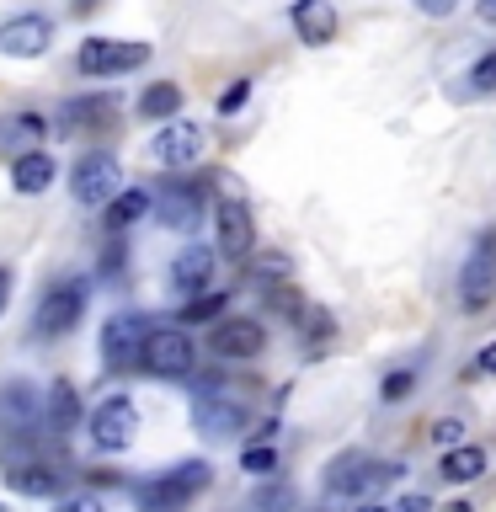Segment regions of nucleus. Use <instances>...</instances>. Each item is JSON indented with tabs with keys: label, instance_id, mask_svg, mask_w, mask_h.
<instances>
[{
	"label": "nucleus",
	"instance_id": "ea45409f",
	"mask_svg": "<svg viewBox=\"0 0 496 512\" xmlns=\"http://www.w3.org/2000/svg\"><path fill=\"white\" fill-rule=\"evenodd\" d=\"M480 22H496V0H480Z\"/></svg>",
	"mask_w": 496,
	"mask_h": 512
},
{
	"label": "nucleus",
	"instance_id": "2eb2a0df",
	"mask_svg": "<svg viewBox=\"0 0 496 512\" xmlns=\"http://www.w3.org/2000/svg\"><path fill=\"white\" fill-rule=\"evenodd\" d=\"M214 262H219V256L208 251V246H182V251L171 256V267H166V283L176 288V294L198 299V294H208V278H214Z\"/></svg>",
	"mask_w": 496,
	"mask_h": 512
},
{
	"label": "nucleus",
	"instance_id": "dca6fc26",
	"mask_svg": "<svg viewBox=\"0 0 496 512\" xmlns=\"http://www.w3.org/2000/svg\"><path fill=\"white\" fill-rule=\"evenodd\" d=\"M0 427H6V432H38V427H48L43 395L32 390V384H6V390H0Z\"/></svg>",
	"mask_w": 496,
	"mask_h": 512
},
{
	"label": "nucleus",
	"instance_id": "2f4dec72",
	"mask_svg": "<svg viewBox=\"0 0 496 512\" xmlns=\"http://www.w3.org/2000/svg\"><path fill=\"white\" fill-rule=\"evenodd\" d=\"M299 331L310 336V342H326V336L336 331V320H331L326 310H304V315H299Z\"/></svg>",
	"mask_w": 496,
	"mask_h": 512
},
{
	"label": "nucleus",
	"instance_id": "e433bc0d",
	"mask_svg": "<svg viewBox=\"0 0 496 512\" xmlns=\"http://www.w3.org/2000/svg\"><path fill=\"white\" fill-rule=\"evenodd\" d=\"M475 368H480V374H496V342H486V347H480Z\"/></svg>",
	"mask_w": 496,
	"mask_h": 512
},
{
	"label": "nucleus",
	"instance_id": "412c9836",
	"mask_svg": "<svg viewBox=\"0 0 496 512\" xmlns=\"http://www.w3.org/2000/svg\"><path fill=\"white\" fill-rule=\"evenodd\" d=\"M11 187L27 192V198H38V192L54 187V160H48L43 150H22L11 160Z\"/></svg>",
	"mask_w": 496,
	"mask_h": 512
},
{
	"label": "nucleus",
	"instance_id": "6ab92c4d",
	"mask_svg": "<svg viewBox=\"0 0 496 512\" xmlns=\"http://www.w3.org/2000/svg\"><path fill=\"white\" fill-rule=\"evenodd\" d=\"M288 22H294L299 43H310V48H326L336 38V6L331 0H294V6H288Z\"/></svg>",
	"mask_w": 496,
	"mask_h": 512
},
{
	"label": "nucleus",
	"instance_id": "423d86ee",
	"mask_svg": "<svg viewBox=\"0 0 496 512\" xmlns=\"http://www.w3.org/2000/svg\"><path fill=\"white\" fill-rule=\"evenodd\" d=\"M91 448L96 454H123L128 443L139 438V406L134 395H107L102 406L91 411Z\"/></svg>",
	"mask_w": 496,
	"mask_h": 512
},
{
	"label": "nucleus",
	"instance_id": "0eeeda50",
	"mask_svg": "<svg viewBox=\"0 0 496 512\" xmlns=\"http://www.w3.org/2000/svg\"><path fill=\"white\" fill-rule=\"evenodd\" d=\"M80 75H134L150 64V43H134V38H86L80 43Z\"/></svg>",
	"mask_w": 496,
	"mask_h": 512
},
{
	"label": "nucleus",
	"instance_id": "79ce46f5",
	"mask_svg": "<svg viewBox=\"0 0 496 512\" xmlns=\"http://www.w3.org/2000/svg\"><path fill=\"white\" fill-rule=\"evenodd\" d=\"M358 512H390V507H379V502H363Z\"/></svg>",
	"mask_w": 496,
	"mask_h": 512
},
{
	"label": "nucleus",
	"instance_id": "bb28decb",
	"mask_svg": "<svg viewBox=\"0 0 496 512\" xmlns=\"http://www.w3.org/2000/svg\"><path fill=\"white\" fill-rule=\"evenodd\" d=\"M496 91V48L475 59V70L464 75V96H491Z\"/></svg>",
	"mask_w": 496,
	"mask_h": 512
},
{
	"label": "nucleus",
	"instance_id": "f3484780",
	"mask_svg": "<svg viewBox=\"0 0 496 512\" xmlns=\"http://www.w3.org/2000/svg\"><path fill=\"white\" fill-rule=\"evenodd\" d=\"M203 144H208V139H203L198 123H182V118H176L171 128H160V134H155V160H160V166H171V171L198 166Z\"/></svg>",
	"mask_w": 496,
	"mask_h": 512
},
{
	"label": "nucleus",
	"instance_id": "7ed1b4c3",
	"mask_svg": "<svg viewBox=\"0 0 496 512\" xmlns=\"http://www.w3.org/2000/svg\"><path fill=\"white\" fill-rule=\"evenodd\" d=\"M192 427L203 432V438H214V443H230L240 427H246V400L224 390V379L214 374H203V379H192Z\"/></svg>",
	"mask_w": 496,
	"mask_h": 512
},
{
	"label": "nucleus",
	"instance_id": "39448f33",
	"mask_svg": "<svg viewBox=\"0 0 496 512\" xmlns=\"http://www.w3.org/2000/svg\"><path fill=\"white\" fill-rule=\"evenodd\" d=\"M491 299H496V230L475 235V246L459 267V310L480 315V310H491Z\"/></svg>",
	"mask_w": 496,
	"mask_h": 512
},
{
	"label": "nucleus",
	"instance_id": "4468645a",
	"mask_svg": "<svg viewBox=\"0 0 496 512\" xmlns=\"http://www.w3.org/2000/svg\"><path fill=\"white\" fill-rule=\"evenodd\" d=\"M208 347H214L219 358H256V352L267 347V331H262V320H251V315H224V320H214V331H208Z\"/></svg>",
	"mask_w": 496,
	"mask_h": 512
},
{
	"label": "nucleus",
	"instance_id": "c85d7f7f",
	"mask_svg": "<svg viewBox=\"0 0 496 512\" xmlns=\"http://www.w3.org/2000/svg\"><path fill=\"white\" fill-rule=\"evenodd\" d=\"M240 470H251V475H272L278 470V448H267V443H256L240 454Z\"/></svg>",
	"mask_w": 496,
	"mask_h": 512
},
{
	"label": "nucleus",
	"instance_id": "a19ab883",
	"mask_svg": "<svg viewBox=\"0 0 496 512\" xmlns=\"http://www.w3.org/2000/svg\"><path fill=\"white\" fill-rule=\"evenodd\" d=\"M96 6H102V0H75V11H80V16H91Z\"/></svg>",
	"mask_w": 496,
	"mask_h": 512
},
{
	"label": "nucleus",
	"instance_id": "f03ea898",
	"mask_svg": "<svg viewBox=\"0 0 496 512\" xmlns=\"http://www.w3.org/2000/svg\"><path fill=\"white\" fill-rule=\"evenodd\" d=\"M400 475V464L390 459H368V454H342V459H331V470L326 480H320V491H326V502H374V491L379 486H390V480Z\"/></svg>",
	"mask_w": 496,
	"mask_h": 512
},
{
	"label": "nucleus",
	"instance_id": "7c9ffc66",
	"mask_svg": "<svg viewBox=\"0 0 496 512\" xmlns=\"http://www.w3.org/2000/svg\"><path fill=\"white\" fill-rule=\"evenodd\" d=\"M411 390H416V374H411V368H395V374H384V384H379V395L390 400V406H395V400H406Z\"/></svg>",
	"mask_w": 496,
	"mask_h": 512
},
{
	"label": "nucleus",
	"instance_id": "f704fd0d",
	"mask_svg": "<svg viewBox=\"0 0 496 512\" xmlns=\"http://www.w3.org/2000/svg\"><path fill=\"white\" fill-rule=\"evenodd\" d=\"M390 512H432V496L427 491H411V496H400Z\"/></svg>",
	"mask_w": 496,
	"mask_h": 512
},
{
	"label": "nucleus",
	"instance_id": "6e6552de",
	"mask_svg": "<svg viewBox=\"0 0 496 512\" xmlns=\"http://www.w3.org/2000/svg\"><path fill=\"white\" fill-rule=\"evenodd\" d=\"M155 219L176 235H198V224L208 219V192L203 182H166L155 187Z\"/></svg>",
	"mask_w": 496,
	"mask_h": 512
},
{
	"label": "nucleus",
	"instance_id": "58836bf2",
	"mask_svg": "<svg viewBox=\"0 0 496 512\" xmlns=\"http://www.w3.org/2000/svg\"><path fill=\"white\" fill-rule=\"evenodd\" d=\"M91 480H96V486H118L123 475H118V470H91Z\"/></svg>",
	"mask_w": 496,
	"mask_h": 512
},
{
	"label": "nucleus",
	"instance_id": "4be33fe9",
	"mask_svg": "<svg viewBox=\"0 0 496 512\" xmlns=\"http://www.w3.org/2000/svg\"><path fill=\"white\" fill-rule=\"evenodd\" d=\"M438 475L448 480V486H470V480L486 475V448H480V443H459V448H448L443 464H438Z\"/></svg>",
	"mask_w": 496,
	"mask_h": 512
},
{
	"label": "nucleus",
	"instance_id": "a878e982",
	"mask_svg": "<svg viewBox=\"0 0 496 512\" xmlns=\"http://www.w3.org/2000/svg\"><path fill=\"white\" fill-rule=\"evenodd\" d=\"M246 512H299V491L288 480H267L262 491H251Z\"/></svg>",
	"mask_w": 496,
	"mask_h": 512
},
{
	"label": "nucleus",
	"instance_id": "b1692460",
	"mask_svg": "<svg viewBox=\"0 0 496 512\" xmlns=\"http://www.w3.org/2000/svg\"><path fill=\"white\" fill-rule=\"evenodd\" d=\"M150 208H155L150 187H128V192H118V198L107 203V224H118V230H123V224H134L139 214H150Z\"/></svg>",
	"mask_w": 496,
	"mask_h": 512
},
{
	"label": "nucleus",
	"instance_id": "f8f14e48",
	"mask_svg": "<svg viewBox=\"0 0 496 512\" xmlns=\"http://www.w3.org/2000/svg\"><path fill=\"white\" fill-rule=\"evenodd\" d=\"M150 320L144 315H112L102 326V358L112 368H128V363H144V342H150Z\"/></svg>",
	"mask_w": 496,
	"mask_h": 512
},
{
	"label": "nucleus",
	"instance_id": "9d476101",
	"mask_svg": "<svg viewBox=\"0 0 496 512\" xmlns=\"http://www.w3.org/2000/svg\"><path fill=\"white\" fill-rule=\"evenodd\" d=\"M192 358H198V342L176 326H155L150 342H144V368H150L155 379H187Z\"/></svg>",
	"mask_w": 496,
	"mask_h": 512
},
{
	"label": "nucleus",
	"instance_id": "4c0bfd02",
	"mask_svg": "<svg viewBox=\"0 0 496 512\" xmlns=\"http://www.w3.org/2000/svg\"><path fill=\"white\" fill-rule=\"evenodd\" d=\"M6 304H11V267H0V315H6Z\"/></svg>",
	"mask_w": 496,
	"mask_h": 512
},
{
	"label": "nucleus",
	"instance_id": "72a5a7b5",
	"mask_svg": "<svg viewBox=\"0 0 496 512\" xmlns=\"http://www.w3.org/2000/svg\"><path fill=\"white\" fill-rule=\"evenodd\" d=\"M59 512H107V507H102V496L86 491V496H70V502H59Z\"/></svg>",
	"mask_w": 496,
	"mask_h": 512
},
{
	"label": "nucleus",
	"instance_id": "473e14b6",
	"mask_svg": "<svg viewBox=\"0 0 496 512\" xmlns=\"http://www.w3.org/2000/svg\"><path fill=\"white\" fill-rule=\"evenodd\" d=\"M246 102H251V80H235L230 91H219V102H214V107L224 112V118H230V112H240Z\"/></svg>",
	"mask_w": 496,
	"mask_h": 512
},
{
	"label": "nucleus",
	"instance_id": "37998d69",
	"mask_svg": "<svg viewBox=\"0 0 496 512\" xmlns=\"http://www.w3.org/2000/svg\"><path fill=\"white\" fill-rule=\"evenodd\" d=\"M448 512H475V507H470V502H454V507H448Z\"/></svg>",
	"mask_w": 496,
	"mask_h": 512
},
{
	"label": "nucleus",
	"instance_id": "20e7f679",
	"mask_svg": "<svg viewBox=\"0 0 496 512\" xmlns=\"http://www.w3.org/2000/svg\"><path fill=\"white\" fill-rule=\"evenodd\" d=\"M86 304H91V278H64V283H54V288L38 299V310H32V336H43V342L70 336V331L80 326V315H86Z\"/></svg>",
	"mask_w": 496,
	"mask_h": 512
},
{
	"label": "nucleus",
	"instance_id": "1a4fd4ad",
	"mask_svg": "<svg viewBox=\"0 0 496 512\" xmlns=\"http://www.w3.org/2000/svg\"><path fill=\"white\" fill-rule=\"evenodd\" d=\"M118 155H107V150H91V155H80L75 160V171H70V198L75 203H86V208H102L118 198Z\"/></svg>",
	"mask_w": 496,
	"mask_h": 512
},
{
	"label": "nucleus",
	"instance_id": "393cba45",
	"mask_svg": "<svg viewBox=\"0 0 496 512\" xmlns=\"http://www.w3.org/2000/svg\"><path fill=\"white\" fill-rule=\"evenodd\" d=\"M139 112H144V118H171V123H176V112H182V86L155 80V86L139 96Z\"/></svg>",
	"mask_w": 496,
	"mask_h": 512
},
{
	"label": "nucleus",
	"instance_id": "ddd939ff",
	"mask_svg": "<svg viewBox=\"0 0 496 512\" xmlns=\"http://www.w3.org/2000/svg\"><path fill=\"white\" fill-rule=\"evenodd\" d=\"M214 230H219V256H230V262L251 256L256 224H251V208L240 203V198H219L214 203Z\"/></svg>",
	"mask_w": 496,
	"mask_h": 512
},
{
	"label": "nucleus",
	"instance_id": "a211bd4d",
	"mask_svg": "<svg viewBox=\"0 0 496 512\" xmlns=\"http://www.w3.org/2000/svg\"><path fill=\"white\" fill-rule=\"evenodd\" d=\"M112 112H118V91L70 96V102L59 107V134H86V128H102Z\"/></svg>",
	"mask_w": 496,
	"mask_h": 512
},
{
	"label": "nucleus",
	"instance_id": "9b49d317",
	"mask_svg": "<svg viewBox=\"0 0 496 512\" xmlns=\"http://www.w3.org/2000/svg\"><path fill=\"white\" fill-rule=\"evenodd\" d=\"M48 43H54V22L38 11H22V16L0 22V59H38V54H48Z\"/></svg>",
	"mask_w": 496,
	"mask_h": 512
},
{
	"label": "nucleus",
	"instance_id": "c9c22d12",
	"mask_svg": "<svg viewBox=\"0 0 496 512\" xmlns=\"http://www.w3.org/2000/svg\"><path fill=\"white\" fill-rule=\"evenodd\" d=\"M454 6H459V0H416V11H422V16H448Z\"/></svg>",
	"mask_w": 496,
	"mask_h": 512
},
{
	"label": "nucleus",
	"instance_id": "5701e85b",
	"mask_svg": "<svg viewBox=\"0 0 496 512\" xmlns=\"http://www.w3.org/2000/svg\"><path fill=\"white\" fill-rule=\"evenodd\" d=\"M43 411H48V432L80 427V395H75V384H70V379H54V384H48Z\"/></svg>",
	"mask_w": 496,
	"mask_h": 512
},
{
	"label": "nucleus",
	"instance_id": "cd10ccee",
	"mask_svg": "<svg viewBox=\"0 0 496 512\" xmlns=\"http://www.w3.org/2000/svg\"><path fill=\"white\" fill-rule=\"evenodd\" d=\"M224 299H230V294H198V299H187L182 304V320H187V326H198V320H219L224 315Z\"/></svg>",
	"mask_w": 496,
	"mask_h": 512
},
{
	"label": "nucleus",
	"instance_id": "aec40b11",
	"mask_svg": "<svg viewBox=\"0 0 496 512\" xmlns=\"http://www.w3.org/2000/svg\"><path fill=\"white\" fill-rule=\"evenodd\" d=\"M6 486L16 496H38V502H48V496L64 491V475L54 470V464H11L6 470Z\"/></svg>",
	"mask_w": 496,
	"mask_h": 512
},
{
	"label": "nucleus",
	"instance_id": "c756f323",
	"mask_svg": "<svg viewBox=\"0 0 496 512\" xmlns=\"http://www.w3.org/2000/svg\"><path fill=\"white\" fill-rule=\"evenodd\" d=\"M427 432H432V443H438L443 454H448V448H459V443H464V422H459V416H438V422H432Z\"/></svg>",
	"mask_w": 496,
	"mask_h": 512
},
{
	"label": "nucleus",
	"instance_id": "f257e3e1",
	"mask_svg": "<svg viewBox=\"0 0 496 512\" xmlns=\"http://www.w3.org/2000/svg\"><path fill=\"white\" fill-rule=\"evenodd\" d=\"M208 486H214V464L182 459V464H171V470H160L155 480L134 486V502H139V512H187L198 502V491H208Z\"/></svg>",
	"mask_w": 496,
	"mask_h": 512
}]
</instances>
